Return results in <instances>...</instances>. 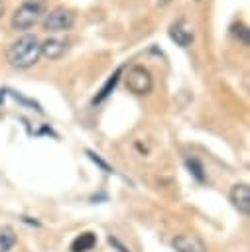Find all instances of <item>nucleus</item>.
Masks as SVG:
<instances>
[{"label": "nucleus", "mask_w": 250, "mask_h": 252, "mask_svg": "<svg viewBox=\"0 0 250 252\" xmlns=\"http://www.w3.org/2000/svg\"><path fill=\"white\" fill-rule=\"evenodd\" d=\"M96 244V234L94 232H81L73 242H71V250L73 252H89L93 250Z\"/></svg>", "instance_id": "1a4fd4ad"}, {"label": "nucleus", "mask_w": 250, "mask_h": 252, "mask_svg": "<svg viewBox=\"0 0 250 252\" xmlns=\"http://www.w3.org/2000/svg\"><path fill=\"white\" fill-rule=\"evenodd\" d=\"M87 156H89V158H91V159H93V161H94V163H98V165H100V167H102V169H104V171H108V173H110V171H112V169H110V167H108V163H104V161H102V159H100V158H98V156H96V154H94V152H91V150H89V152H87Z\"/></svg>", "instance_id": "4468645a"}, {"label": "nucleus", "mask_w": 250, "mask_h": 252, "mask_svg": "<svg viewBox=\"0 0 250 252\" xmlns=\"http://www.w3.org/2000/svg\"><path fill=\"white\" fill-rule=\"evenodd\" d=\"M108 242H110V244H114V246L118 248V252H130V250H128L126 246H122V244L118 242V238H114V236H108Z\"/></svg>", "instance_id": "2eb2a0df"}, {"label": "nucleus", "mask_w": 250, "mask_h": 252, "mask_svg": "<svg viewBox=\"0 0 250 252\" xmlns=\"http://www.w3.org/2000/svg\"><path fill=\"white\" fill-rule=\"evenodd\" d=\"M120 73H122V69H116V71H114V73L108 77V81L102 85V89L98 91V94L93 98V104H96V102H102V100H104V98L110 94V91H112V89L116 87V83H118V77H120Z\"/></svg>", "instance_id": "9d476101"}, {"label": "nucleus", "mask_w": 250, "mask_h": 252, "mask_svg": "<svg viewBox=\"0 0 250 252\" xmlns=\"http://www.w3.org/2000/svg\"><path fill=\"white\" fill-rule=\"evenodd\" d=\"M185 165H187V169H189V173L197 179V181H205V169H203V165H201V161L199 159H195V158H187L185 159Z\"/></svg>", "instance_id": "f8f14e48"}, {"label": "nucleus", "mask_w": 250, "mask_h": 252, "mask_svg": "<svg viewBox=\"0 0 250 252\" xmlns=\"http://www.w3.org/2000/svg\"><path fill=\"white\" fill-rule=\"evenodd\" d=\"M169 37H171L177 45L187 47V45L193 41V30L185 24V20H179L177 24L171 26V30H169Z\"/></svg>", "instance_id": "0eeeda50"}, {"label": "nucleus", "mask_w": 250, "mask_h": 252, "mask_svg": "<svg viewBox=\"0 0 250 252\" xmlns=\"http://www.w3.org/2000/svg\"><path fill=\"white\" fill-rule=\"evenodd\" d=\"M156 2H157V4H159V6H165V4H169V2H171V0H156Z\"/></svg>", "instance_id": "dca6fc26"}, {"label": "nucleus", "mask_w": 250, "mask_h": 252, "mask_svg": "<svg viewBox=\"0 0 250 252\" xmlns=\"http://www.w3.org/2000/svg\"><path fill=\"white\" fill-rule=\"evenodd\" d=\"M45 12H47L45 0H24L12 14L10 24L14 30H30L45 16Z\"/></svg>", "instance_id": "f03ea898"}, {"label": "nucleus", "mask_w": 250, "mask_h": 252, "mask_svg": "<svg viewBox=\"0 0 250 252\" xmlns=\"http://www.w3.org/2000/svg\"><path fill=\"white\" fill-rule=\"evenodd\" d=\"M41 57V41L33 33H24L6 49V59L16 69H30Z\"/></svg>", "instance_id": "f257e3e1"}, {"label": "nucleus", "mask_w": 250, "mask_h": 252, "mask_svg": "<svg viewBox=\"0 0 250 252\" xmlns=\"http://www.w3.org/2000/svg\"><path fill=\"white\" fill-rule=\"evenodd\" d=\"M73 24H75V14L65 6H57L45 12L43 22H41L45 32H65V30H71Z\"/></svg>", "instance_id": "7ed1b4c3"}, {"label": "nucleus", "mask_w": 250, "mask_h": 252, "mask_svg": "<svg viewBox=\"0 0 250 252\" xmlns=\"http://www.w3.org/2000/svg\"><path fill=\"white\" fill-rule=\"evenodd\" d=\"M232 35L236 37V39H240L244 45H248V28L244 26V24H234L232 26Z\"/></svg>", "instance_id": "ddd939ff"}, {"label": "nucleus", "mask_w": 250, "mask_h": 252, "mask_svg": "<svg viewBox=\"0 0 250 252\" xmlns=\"http://www.w3.org/2000/svg\"><path fill=\"white\" fill-rule=\"evenodd\" d=\"M16 232L12 226H0V252H10V248L16 244Z\"/></svg>", "instance_id": "9b49d317"}, {"label": "nucleus", "mask_w": 250, "mask_h": 252, "mask_svg": "<svg viewBox=\"0 0 250 252\" xmlns=\"http://www.w3.org/2000/svg\"><path fill=\"white\" fill-rule=\"evenodd\" d=\"M67 49V43L59 37H49L45 41H41V55H45L47 59H59Z\"/></svg>", "instance_id": "6e6552de"}, {"label": "nucleus", "mask_w": 250, "mask_h": 252, "mask_svg": "<svg viewBox=\"0 0 250 252\" xmlns=\"http://www.w3.org/2000/svg\"><path fill=\"white\" fill-rule=\"evenodd\" d=\"M175 252H207L205 242L197 234H179L171 242Z\"/></svg>", "instance_id": "423d86ee"}, {"label": "nucleus", "mask_w": 250, "mask_h": 252, "mask_svg": "<svg viewBox=\"0 0 250 252\" xmlns=\"http://www.w3.org/2000/svg\"><path fill=\"white\" fill-rule=\"evenodd\" d=\"M154 87V79L152 73L142 67V65H134L128 69L126 73V89L134 94H148Z\"/></svg>", "instance_id": "20e7f679"}, {"label": "nucleus", "mask_w": 250, "mask_h": 252, "mask_svg": "<svg viewBox=\"0 0 250 252\" xmlns=\"http://www.w3.org/2000/svg\"><path fill=\"white\" fill-rule=\"evenodd\" d=\"M228 197H230V203L234 205V209L238 213H242L246 217L250 215V185L248 183H236V185H232Z\"/></svg>", "instance_id": "39448f33"}, {"label": "nucleus", "mask_w": 250, "mask_h": 252, "mask_svg": "<svg viewBox=\"0 0 250 252\" xmlns=\"http://www.w3.org/2000/svg\"><path fill=\"white\" fill-rule=\"evenodd\" d=\"M4 10H6V8H4V2H2V0H0V18H2V16H4Z\"/></svg>", "instance_id": "f3484780"}]
</instances>
